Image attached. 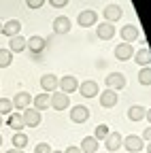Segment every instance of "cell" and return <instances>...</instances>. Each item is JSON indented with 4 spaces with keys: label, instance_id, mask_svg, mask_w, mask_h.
Instances as JSON below:
<instances>
[{
    "label": "cell",
    "instance_id": "obj_18",
    "mask_svg": "<svg viewBox=\"0 0 151 153\" xmlns=\"http://www.w3.org/2000/svg\"><path fill=\"white\" fill-rule=\"evenodd\" d=\"M121 38H123V43H134L136 38H138V26H132V24H128V26H123L121 28Z\"/></svg>",
    "mask_w": 151,
    "mask_h": 153
},
{
    "label": "cell",
    "instance_id": "obj_16",
    "mask_svg": "<svg viewBox=\"0 0 151 153\" xmlns=\"http://www.w3.org/2000/svg\"><path fill=\"white\" fill-rule=\"evenodd\" d=\"M121 143H123V136L119 132H111L109 136L104 138V147L109 149V151H117V149H121Z\"/></svg>",
    "mask_w": 151,
    "mask_h": 153
},
{
    "label": "cell",
    "instance_id": "obj_2",
    "mask_svg": "<svg viewBox=\"0 0 151 153\" xmlns=\"http://www.w3.org/2000/svg\"><path fill=\"white\" fill-rule=\"evenodd\" d=\"M45 47H47V41H45L43 36H39V34H34V36L26 38V49H30L36 57H39V55L45 51Z\"/></svg>",
    "mask_w": 151,
    "mask_h": 153
},
{
    "label": "cell",
    "instance_id": "obj_21",
    "mask_svg": "<svg viewBox=\"0 0 151 153\" xmlns=\"http://www.w3.org/2000/svg\"><path fill=\"white\" fill-rule=\"evenodd\" d=\"M145 113H147L145 106L132 104V106L128 108V119H130V121H143V119H145Z\"/></svg>",
    "mask_w": 151,
    "mask_h": 153
},
{
    "label": "cell",
    "instance_id": "obj_22",
    "mask_svg": "<svg viewBox=\"0 0 151 153\" xmlns=\"http://www.w3.org/2000/svg\"><path fill=\"white\" fill-rule=\"evenodd\" d=\"M134 62H136V64H141L143 68H145V66H149V64H151V51H149L147 47H143V49L134 51Z\"/></svg>",
    "mask_w": 151,
    "mask_h": 153
},
{
    "label": "cell",
    "instance_id": "obj_33",
    "mask_svg": "<svg viewBox=\"0 0 151 153\" xmlns=\"http://www.w3.org/2000/svg\"><path fill=\"white\" fill-rule=\"evenodd\" d=\"M49 4H51V7H55V9H62V7H66V4H68V0H49Z\"/></svg>",
    "mask_w": 151,
    "mask_h": 153
},
{
    "label": "cell",
    "instance_id": "obj_38",
    "mask_svg": "<svg viewBox=\"0 0 151 153\" xmlns=\"http://www.w3.org/2000/svg\"><path fill=\"white\" fill-rule=\"evenodd\" d=\"M147 147V153H151V140H149V145H145Z\"/></svg>",
    "mask_w": 151,
    "mask_h": 153
},
{
    "label": "cell",
    "instance_id": "obj_6",
    "mask_svg": "<svg viewBox=\"0 0 151 153\" xmlns=\"http://www.w3.org/2000/svg\"><path fill=\"white\" fill-rule=\"evenodd\" d=\"M104 81H106V89H113V91L126 87V76H123L121 72H111V74H106Z\"/></svg>",
    "mask_w": 151,
    "mask_h": 153
},
{
    "label": "cell",
    "instance_id": "obj_28",
    "mask_svg": "<svg viewBox=\"0 0 151 153\" xmlns=\"http://www.w3.org/2000/svg\"><path fill=\"white\" fill-rule=\"evenodd\" d=\"M13 62V53L9 49H0V68H9Z\"/></svg>",
    "mask_w": 151,
    "mask_h": 153
},
{
    "label": "cell",
    "instance_id": "obj_14",
    "mask_svg": "<svg viewBox=\"0 0 151 153\" xmlns=\"http://www.w3.org/2000/svg\"><path fill=\"white\" fill-rule=\"evenodd\" d=\"M96 32H98V38H102V41H111L113 36H115V26L109 24V22H102L96 26Z\"/></svg>",
    "mask_w": 151,
    "mask_h": 153
},
{
    "label": "cell",
    "instance_id": "obj_32",
    "mask_svg": "<svg viewBox=\"0 0 151 153\" xmlns=\"http://www.w3.org/2000/svg\"><path fill=\"white\" fill-rule=\"evenodd\" d=\"M26 4H28V9H41L45 4V0H26Z\"/></svg>",
    "mask_w": 151,
    "mask_h": 153
},
{
    "label": "cell",
    "instance_id": "obj_8",
    "mask_svg": "<svg viewBox=\"0 0 151 153\" xmlns=\"http://www.w3.org/2000/svg\"><path fill=\"white\" fill-rule=\"evenodd\" d=\"M87 119H89V108H87V106L77 104V106L70 108V121H74V123H85Z\"/></svg>",
    "mask_w": 151,
    "mask_h": 153
},
{
    "label": "cell",
    "instance_id": "obj_9",
    "mask_svg": "<svg viewBox=\"0 0 151 153\" xmlns=\"http://www.w3.org/2000/svg\"><path fill=\"white\" fill-rule=\"evenodd\" d=\"M58 81H60V76H55V74H43L41 76V87L45 94H53V91H58Z\"/></svg>",
    "mask_w": 151,
    "mask_h": 153
},
{
    "label": "cell",
    "instance_id": "obj_40",
    "mask_svg": "<svg viewBox=\"0 0 151 153\" xmlns=\"http://www.w3.org/2000/svg\"><path fill=\"white\" fill-rule=\"evenodd\" d=\"M0 34H2V24H0Z\"/></svg>",
    "mask_w": 151,
    "mask_h": 153
},
{
    "label": "cell",
    "instance_id": "obj_41",
    "mask_svg": "<svg viewBox=\"0 0 151 153\" xmlns=\"http://www.w3.org/2000/svg\"><path fill=\"white\" fill-rule=\"evenodd\" d=\"M51 153H62V151H51Z\"/></svg>",
    "mask_w": 151,
    "mask_h": 153
},
{
    "label": "cell",
    "instance_id": "obj_3",
    "mask_svg": "<svg viewBox=\"0 0 151 153\" xmlns=\"http://www.w3.org/2000/svg\"><path fill=\"white\" fill-rule=\"evenodd\" d=\"M77 24H79L81 28L96 26V24H98V13L94 11V9H85V11H81L79 17H77Z\"/></svg>",
    "mask_w": 151,
    "mask_h": 153
},
{
    "label": "cell",
    "instance_id": "obj_26",
    "mask_svg": "<svg viewBox=\"0 0 151 153\" xmlns=\"http://www.w3.org/2000/svg\"><path fill=\"white\" fill-rule=\"evenodd\" d=\"M32 104H34L36 111H47V106H49V96H47V94L34 96V98H32Z\"/></svg>",
    "mask_w": 151,
    "mask_h": 153
},
{
    "label": "cell",
    "instance_id": "obj_13",
    "mask_svg": "<svg viewBox=\"0 0 151 153\" xmlns=\"http://www.w3.org/2000/svg\"><path fill=\"white\" fill-rule=\"evenodd\" d=\"M53 32L55 34H68L70 32V19L66 15H60L53 19Z\"/></svg>",
    "mask_w": 151,
    "mask_h": 153
},
{
    "label": "cell",
    "instance_id": "obj_39",
    "mask_svg": "<svg viewBox=\"0 0 151 153\" xmlns=\"http://www.w3.org/2000/svg\"><path fill=\"white\" fill-rule=\"evenodd\" d=\"M0 128H2V115H0Z\"/></svg>",
    "mask_w": 151,
    "mask_h": 153
},
{
    "label": "cell",
    "instance_id": "obj_24",
    "mask_svg": "<svg viewBox=\"0 0 151 153\" xmlns=\"http://www.w3.org/2000/svg\"><path fill=\"white\" fill-rule=\"evenodd\" d=\"M9 128H13L15 132H22L26 126H24V119H22V113H11L9 115V119H7Z\"/></svg>",
    "mask_w": 151,
    "mask_h": 153
},
{
    "label": "cell",
    "instance_id": "obj_1",
    "mask_svg": "<svg viewBox=\"0 0 151 153\" xmlns=\"http://www.w3.org/2000/svg\"><path fill=\"white\" fill-rule=\"evenodd\" d=\"M49 106H53L55 111H66V108H70L68 94H64V91H53V94L49 96Z\"/></svg>",
    "mask_w": 151,
    "mask_h": 153
},
{
    "label": "cell",
    "instance_id": "obj_7",
    "mask_svg": "<svg viewBox=\"0 0 151 153\" xmlns=\"http://www.w3.org/2000/svg\"><path fill=\"white\" fill-rule=\"evenodd\" d=\"M121 147H126L128 153H141V149L145 147V140H143L141 136H134V134H130V136L123 138Z\"/></svg>",
    "mask_w": 151,
    "mask_h": 153
},
{
    "label": "cell",
    "instance_id": "obj_35",
    "mask_svg": "<svg viewBox=\"0 0 151 153\" xmlns=\"http://www.w3.org/2000/svg\"><path fill=\"white\" fill-rule=\"evenodd\" d=\"M62 153H81V149H79L77 145H70V147H66V151H62Z\"/></svg>",
    "mask_w": 151,
    "mask_h": 153
},
{
    "label": "cell",
    "instance_id": "obj_23",
    "mask_svg": "<svg viewBox=\"0 0 151 153\" xmlns=\"http://www.w3.org/2000/svg\"><path fill=\"white\" fill-rule=\"evenodd\" d=\"M81 153H96L98 151V140L94 138V136H85L83 140H81Z\"/></svg>",
    "mask_w": 151,
    "mask_h": 153
},
{
    "label": "cell",
    "instance_id": "obj_11",
    "mask_svg": "<svg viewBox=\"0 0 151 153\" xmlns=\"http://www.w3.org/2000/svg\"><path fill=\"white\" fill-rule=\"evenodd\" d=\"M13 106L17 108V111H24V108H28L30 104H32V96L28 94V91H19V94H15L13 96Z\"/></svg>",
    "mask_w": 151,
    "mask_h": 153
},
{
    "label": "cell",
    "instance_id": "obj_19",
    "mask_svg": "<svg viewBox=\"0 0 151 153\" xmlns=\"http://www.w3.org/2000/svg\"><path fill=\"white\" fill-rule=\"evenodd\" d=\"M19 30H22V24L17 22V19H9L7 24H2V34L9 36V38L17 36V34H19Z\"/></svg>",
    "mask_w": 151,
    "mask_h": 153
},
{
    "label": "cell",
    "instance_id": "obj_4",
    "mask_svg": "<svg viewBox=\"0 0 151 153\" xmlns=\"http://www.w3.org/2000/svg\"><path fill=\"white\" fill-rule=\"evenodd\" d=\"M22 119H24V126L26 128H36L41 123V111H36V108H24V113H22Z\"/></svg>",
    "mask_w": 151,
    "mask_h": 153
},
{
    "label": "cell",
    "instance_id": "obj_37",
    "mask_svg": "<svg viewBox=\"0 0 151 153\" xmlns=\"http://www.w3.org/2000/svg\"><path fill=\"white\" fill-rule=\"evenodd\" d=\"M4 153H24V151H19V149H9V151H4Z\"/></svg>",
    "mask_w": 151,
    "mask_h": 153
},
{
    "label": "cell",
    "instance_id": "obj_5",
    "mask_svg": "<svg viewBox=\"0 0 151 153\" xmlns=\"http://www.w3.org/2000/svg\"><path fill=\"white\" fill-rule=\"evenodd\" d=\"M77 87H79L77 76H72V74L60 76V81H58V89H60V91H64V94H72V91H77Z\"/></svg>",
    "mask_w": 151,
    "mask_h": 153
},
{
    "label": "cell",
    "instance_id": "obj_36",
    "mask_svg": "<svg viewBox=\"0 0 151 153\" xmlns=\"http://www.w3.org/2000/svg\"><path fill=\"white\" fill-rule=\"evenodd\" d=\"M145 119H149V123H151V108H147V113H145Z\"/></svg>",
    "mask_w": 151,
    "mask_h": 153
},
{
    "label": "cell",
    "instance_id": "obj_31",
    "mask_svg": "<svg viewBox=\"0 0 151 153\" xmlns=\"http://www.w3.org/2000/svg\"><path fill=\"white\" fill-rule=\"evenodd\" d=\"M53 149H51V145H47V143H39L34 147V153H51Z\"/></svg>",
    "mask_w": 151,
    "mask_h": 153
},
{
    "label": "cell",
    "instance_id": "obj_29",
    "mask_svg": "<svg viewBox=\"0 0 151 153\" xmlns=\"http://www.w3.org/2000/svg\"><path fill=\"white\" fill-rule=\"evenodd\" d=\"M138 81H141V85H151V66L141 68V72H138Z\"/></svg>",
    "mask_w": 151,
    "mask_h": 153
},
{
    "label": "cell",
    "instance_id": "obj_12",
    "mask_svg": "<svg viewBox=\"0 0 151 153\" xmlns=\"http://www.w3.org/2000/svg\"><path fill=\"white\" fill-rule=\"evenodd\" d=\"M132 55H134V49H132L130 43H119L115 47V57H117V60L126 62V60H132Z\"/></svg>",
    "mask_w": 151,
    "mask_h": 153
},
{
    "label": "cell",
    "instance_id": "obj_17",
    "mask_svg": "<svg viewBox=\"0 0 151 153\" xmlns=\"http://www.w3.org/2000/svg\"><path fill=\"white\" fill-rule=\"evenodd\" d=\"M102 15H104V19H106L109 24H113V22H117V19L123 15V11H121L119 4H109V7H104Z\"/></svg>",
    "mask_w": 151,
    "mask_h": 153
},
{
    "label": "cell",
    "instance_id": "obj_34",
    "mask_svg": "<svg viewBox=\"0 0 151 153\" xmlns=\"http://www.w3.org/2000/svg\"><path fill=\"white\" fill-rule=\"evenodd\" d=\"M141 138L147 140V143L151 140V128H145V130H143V136H141Z\"/></svg>",
    "mask_w": 151,
    "mask_h": 153
},
{
    "label": "cell",
    "instance_id": "obj_30",
    "mask_svg": "<svg viewBox=\"0 0 151 153\" xmlns=\"http://www.w3.org/2000/svg\"><path fill=\"white\" fill-rule=\"evenodd\" d=\"M13 113V102L9 98H0V115H11Z\"/></svg>",
    "mask_w": 151,
    "mask_h": 153
},
{
    "label": "cell",
    "instance_id": "obj_10",
    "mask_svg": "<svg viewBox=\"0 0 151 153\" xmlns=\"http://www.w3.org/2000/svg\"><path fill=\"white\" fill-rule=\"evenodd\" d=\"M77 89H81V96L83 98H94V96H98L100 94V89H98V83L96 81H83V83H79V87Z\"/></svg>",
    "mask_w": 151,
    "mask_h": 153
},
{
    "label": "cell",
    "instance_id": "obj_27",
    "mask_svg": "<svg viewBox=\"0 0 151 153\" xmlns=\"http://www.w3.org/2000/svg\"><path fill=\"white\" fill-rule=\"evenodd\" d=\"M109 134H111V128L106 123H100V126H96V130H94V138L100 143V140H104L109 136Z\"/></svg>",
    "mask_w": 151,
    "mask_h": 153
},
{
    "label": "cell",
    "instance_id": "obj_15",
    "mask_svg": "<svg viewBox=\"0 0 151 153\" xmlns=\"http://www.w3.org/2000/svg\"><path fill=\"white\" fill-rule=\"evenodd\" d=\"M117 94L113 91V89H104V91H100V106H104V108H113L117 104Z\"/></svg>",
    "mask_w": 151,
    "mask_h": 153
},
{
    "label": "cell",
    "instance_id": "obj_42",
    "mask_svg": "<svg viewBox=\"0 0 151 153\" xmlns=\"http://www.w3.org/2000/svg\"><path fill=\"white\" fill-rule=\"evenodd\" d=\"M0 145H2V136H0Z\"/></svg>",
    "mask_w": 151,
    "mask_h": 153
},
{
    "label": "cell",
    "instance_id": "obj_25",
    "mask_svg": "<svg viewBox=\"0 0 151 153\" xmlns=\"http://www.w3.org/2000/svg\"><path fill=\"white\" fill-rule=\"evenodd\" d=\"M11 145H13V149L24 151V149L28 147V136H26L24 132H15V134H13V138H11Z\"/></svg>",
    "mask_w": 151,
    "mask_h": 153
},
{
    "label": "cell",
    "instance_id": "obj_20",
    "mask_svg": "<svg viewBox=\"0 0 151 153\" xmlns=\"http://www.w3.org/2000/svg\"><path fill=\"white\" fill-rule=\"evenodd\" d=\"M24 49H26V38H24L22 34L9 38V51H11V53H22Z\"/></svg>",
    "mask_w": 151,
    "mask_h": 153
}]
</instances>
